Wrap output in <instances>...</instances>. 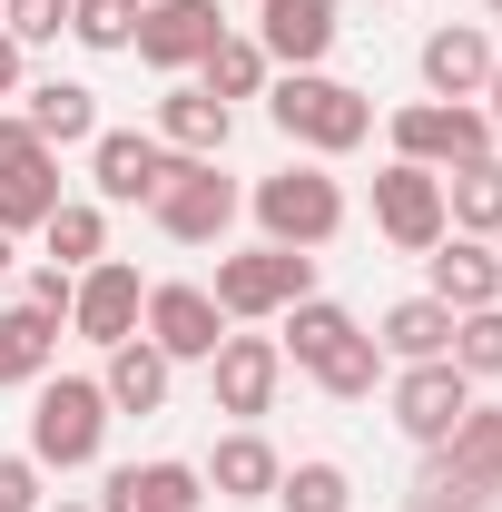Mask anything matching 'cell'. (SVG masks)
Segmentation results:
<instances>
[{"label": "cell", "instance_id": "1", "mask_svg": "<svg viewBox=\"0 0 502 512\" xmlns=\"http://www.w3.org/2000/svg\"><path fill=\"white\" fill-rule=\"evenodd\" d=\"M266 119L286 128L296 148H315V158H345V148L375 138V99L345 89V79H325V69H286V79L266 89Z\"/></svg>", "mask_w": 502, "mask_h": 512}, {"label": "cell", "instance_id": "2", "mask_svg": "<svg viewBox=\"0 0 502 512\" xmlns=\"http://www.w3.org/2000/svg\"><path fill=\"white\" fill-rule=\"evenodd\" d=\"M109 444V394L89 375H40V404H30V463L40 473H79V463H99Z\"/></svg>", "mask_w": 502, "mask_h": 512}, {"label": "cell", "instance_id": "3", "mask_svg": "<svg viewBox=\"0 0 502 512\" xmlns=\"http://www.w3.org/2000/svg\"><path fill=\"white\" fill-rule=\"evenodd\" d=\"M217 316L256 325V316H286L296 296H315V256L306 247H247V256H217Z\"/></svg>", "mask_w": 502, "mask_h": 512}, {"label": "cell", "instance_id": "4", "mask_svg": "<svg viewBox=\"0 0 502 512\" xmlns=\"http://www.w3.org/2000/svg\"><path fill=\"white\" fill-rule=\"evenodd\" d=\"M237 178H217V158H168V188L148 197V217H158V237H178V247H217L227 227H237Z\"/></svg>", "mask_w": 502, "mask_h": 512}, {"label": "cell", "instance_id": "5", "mask_svg": "<svg viewBox=\"0 0 502 512\" xmlns=\"http://www.w3.org/2000/svg\"><path fill=\"white\" fill-rule=\"evenodd\" d=\"M394 158H414V168H473V158H493V119L473 109V99H414V109H394Z\"/></svg>", "mask_w": 502, "mask_h": 512}, {"label": "cell", "instance_id": "6", "mask_svg": "<svg viewBox=\"0 0 502 512\" xmlns=\"http://www.w3.org/2000/svg\"><path fill=\"white\" fill-rule=\"evenodd\" d=\"M247 207H256V227H266V247H325L345 227V188L325 168H276V178H256Z\"/></svg>", "mask_w": 502, "mask_h": 512}, {"label": "cell", "instance_id": "7", "mask_svg": "<svg viewBox=\"0 0 502 512\" xmlns=\"http://www.w3.org/2000/svg\"><path fill=\"white\" fill-rule=\"evenodd\" d=\"M473 414V375L453 365V355H434V365H404L394 375V424H404V444H424L434 453L453 424Z\"/></svg>", "mask_w": 502, "mask_h": 512}, {"label": "cell", "instance_id": "8", "mask_svg": "<svg viewBox=\"0 0 502 512\" xmlns=\"http://www.w3.org/2000/svg\"><path fill=\"white\" fill-rule=\"evenodd\" d=\"M148 316V286H138V266L128 256H99V266H79V296H69V335H89V345H128Z\"/></svg>", "mask_w": 502, "mask_h": 512}, {"label": "cell", "instance_id": "9", "mask_svg": "<svg viewBox=\"0 0 502 512\" xmlns=\"http://www.w3.org/2000/svg\"><path fill=\"white\" fill-rule=\"evenodd\" d=\"M375 227H384V247H404V256L443 247V178L414 168V158H394L375 178Z\"/></svg>", "mask_w": 502, "mask_h": 512}, {"label": "cell", "instance_id": "10", "mask_svg": "<svg viewBox=\"0 0 502 512\" xmlns=\"http://www.w3.org/2000/svg\"><path fill=\"white\" fill-rule=\"evenodd\" d=\"M168 158L178 148H158V128H99L89 138V178L109 207H148V197L168 188Z\"/></svg>", "mask_w": 502, "mask_h": 512}, {"label": "cell", "instance_id": "11", "mask_svg": "<svg viewBox=\"0 0 502 512\" xmlns=\"http://www.w3.org/2000/svg\"><path fill=\"white\" fill-rule=\"evenodd\" d=\"M148 345L168 355V365H207L217 345H227V316H217V296L207 286H148Z\"/></svg>", "mask_w": 502, "mask_h": 512}, {"label": "cell", "instance_id": "12", "mask_svg": "<svg viewBox=\"0 0 502 512\" xmlns=\"http://www.w3.org/2000/svg\"><path fill=\"white\" fill-rule=\"evenodd\" d=\"M217 40H227L217 0H148V10H138V40H128V50H138L148 69H197L207 50H217Z\"/></svg>", "mask_w": 502, "mask_h": 512}, {"label": "cell", "instance_id": "13", "mask_svg": "<svg viewBox=\"0 0 502 512\" xmlns=\"http://www.w3.org/2000/svg\"><path fill=\"white\" fill-rule=\"evenodd\" d=\"M207 384H217V414H266L276 404V384H286V355H276V335H227L217 355H207Z\"/></svg>", "mask_w": 502, "mask_h": 512}, {"label": "cell", "instance_id": "14", "mask_svg": "<svg viewBox=\"0 0 502 512\" xmlns=\"http://www.w3.org/2000/svg\"><path fill=\"white\" fill-rule=\"evenodd\" d=\"M99 512H207V473L197 463H119L109 473V493H99Z\"/></svg>", "mask_w": 502, "mask_h": 512}, {"label": "cell", "instance_id": "15", "mask_svg": "<svg viewBox=\"0 0 502 512\" xmlns=\"http://www.w3.org/2000/svg\"><path fill=\"white\" fill-rule=\"evenodd\" d=\"M256 50L276 69H315L335 50V0H256Z\"/></svg>", "mask_w": 502, "mask_h": 512}, {"label": "cell", "instance_id": "16", "mask_svg": "<svg viewBox=\"0 0 502 512\" xmlns=\"http://www.w3.org/2000/svg\"><path fill=\"white\" fill-rule=\"evenodd\" d=\"M424 266H434V296L453 306V316H473V306H502V266L483 237H453L443 227V247H424Z\"/></svg>", "mask_w": 502, "mask_h": 512}, {"label": "cell", "instance_id": "17", "mask_svg": "<svg viewBox=\"0 0 502 512\" xmlns=\"http://www.w3.org/2000/svg\"><path fill=\"white\" fill-rule=\"evenodd\" d=\"M483 79H493V40L473 20H443L434 40H424V89L434 99H483Z\"/></svg>", "mask_w": 502, "mask_h": 512}, {"label": "cell", "instance_id": "18", "mask_svg": "<svg viewBox=\"0 0 502 512\" xmlns=\"http://www.w3.org/2000/svg\"><path fill=\"white\" fill-rule=\"evenodd\" d=\"M20 119H30L40 148H89V138H99V89H79V79H40Z\"/></svg>", "mask_w": 502, "mask_h": 512}, {"label": "cell", "instance_id": "19", "mask_svg": "<svg viewBox=\"0 0 502 512\" xmlns=\"http://www.w3.org/2000/svg\"><path fill=\"white\" fill-rule=\"evenodd\" d=\"M168 355L148 345V335H128V345H109V375H99V394H109V414H158L168 404Z\"/></svg>", "mask_w": 502, "mask_h": 512}, {"label": "cell", "instance_id": "20", "mask_svg": "<svg viewBox=\"0 0 502 512\" xmlns=\"http://www.w3.org/2000/svg\"><path fill=\"white\" fill-rule=\"evenodd\" d=\"M227 128H237V109L207 99V89H168V99H158V148H178V158H217Z\"/></svg>", "mask_w": 502, "mask_h": 512}, {"label": "cell", "instance_id": "21", "mask_svg": "<svg viewBox=\"0 0 502 512\" xmlns=\"http://www.w3.org/2000/svg\"><path fill=\"white\" fill-rule=\"evenodd\" d=\"M276 473H286V463H276L266 434H227V444L207 453V493H217V503H266Z\"/></svg>", "mask_w": 502, "mask_h": 512}, {"label": "cell", "instance_id": "22", "mask_svg": "<svg viewBox=\"0 0 502 512\" xmlns=\"http://www.w3.org/2000/svg\"><path fill=\"white\" fill-rule=\"evenodd\" d=\"M443 227L453 237H502V158H473V168H453L443 178Z\"/></svg>", "mask_w": 502, "mask_h": 512}, {"label": "cell", "instance_id": "23", "mask_svg": "<svg viewBox=\"0 0 502 512\" xmlns=\"http://www.w3.org/2000/svg\"><path fill=\"white\" fill-rule=\"evenodd\" d=\"M50 365H60V316L0 306V384H40Z\"/></svg>", "mask_w": 502, "mask_h": 512}, {"label": "cell", "instance_id": "24", "mask_svg": "<svg viewBox=\"0 0 502 512\" xmlns=\"http://www.w3.org/2000/svg\"><path fill=\"white\" fill-rule=\"evenodd\" d=\"M375 345L394 365H434V355H453V306H443V296H404V306L384 316Z\"/></svg>", "mask_w": 502, "mask_h": 512}, {"label": "cell", "instance_id": "25", "mask_svg": "<svg viewBox=\"0 0 502 512\" xmlns=\"http://www.w3.org/2000/svg\"><path fill=\"white\" fill-rule=\"evenodd\" d=\"M50 207H60V158H50V148H30L20 168H0V237L50 227Z\"/></svg>", "mask_w": 502, "mask_h": 512}, {"label": "cell", "instance_id": "26", "mask_svg": "<svg viewBox=\"0 0 502 512\" xmlns=\"http://www.w3.org/2000/svg\"><path fill=\"white\" fill-rule=\"evenodd\" d=\"M345 335H355V316H345L335 296H296V306H286V335H276V355H296V365L315 375V365H325Z\"/></svg>", "mask_w": 502, "mask_h": 512}, {"label": "cell", "instance_id": "27", "mask_svg": "<svg viewBox=\"0 0 502 512\" xmlns=\"http://www.w3.org/2000/svg\"><path fill=\"white\" fill-rule=\"evenodd\" d=\"M266 50H256V40H237V30H227V40H217V50H207V60H197V89H207V99H227V109H237V99H266Z\"/></svg>", "mask_w": 502, "mask_h": 512}, {"label": "cell", "instance_id": "28", "mask_svg": "<svg viewBox=\"0 0 502 512\" xmlns=\"http://www.w3.org/2000/svg\"><path fill=\"white\" fill-rule=\"evenodd\" d=\"M40 237H50V256H60L69 276H79V266H99V256H109V217H99V207H89V197H60V207H50V227H40Z\"/></svg>", "mask_w": 502, "mask_h": 512}, {"label": "cell", "instance_id": "29", "mask_svg": "<svg viewBox=\"0 0 502 512\" xmlns=\"http://www.w3.org/2000/svg\"><path fill=\"white\" fill-rule=\"evenodd\" d=\"M434 453H443V463H463L473 483H493V493H502V414H493V404H473V414H463Z\"/></svg>", "mask_w": 502, "mask_h": 512}, {"label": "cell", "instance_id": "30", "mask_svg": "<svg viewBox=\"0 0 502 512\" xmlns=\"http://www.w3.org/2000/svg\"><path fill=\"white\" fill-rule=\"evenodd\" d=\"M315 384H325L335 404H365V394H375V384H384V345H375V335H365V325H355V335H345V345H335V355L315 365Z\"/></svg>", "mask_w": 502, "mask_h": 512}, {"label": "cell", "instance_id": "31", "mask_svg": "<svg viewBox=\"0 0 502 512\" xmlns=\"http://www.w3.org/2000/svg\"><path fill=\"white\" fill-rule=\"evenodd\" d=\"M266 503H286V512H355V483H345V463H296V473H276V493Z\"/></svg>", "mask_w": 502, "mask_h": 512}, {"label": "cell", "instance_id": "32", "mask_svg": "<svg viewBox=\"0 0 502 512\" xmlns=\"http://www.w3.org/2000/svg\"><path fill=\"white\" fill-rule=\"evenodd\" d=\"M138 10H148V0H69V40L128 50V40H138Z\"/></svg>", "mask_w": 502, "mask_h": 512}, {"label": "cell", "instance_id": "33", "mask_svg": "<svg viewBox=\"0 0 502 512\" xmlns=\"http://www.w3.org/2000/svg\"><path fill=\"white\" fill-rule=\"evenodd\" d=\"M414 503H453V512H493L502 493H493V483H473L463 463H443V453H424V473H414Z\"/></svg>", "mask_w": 502, "mask_h": 512}, {"label": "cell", "instance_id": "34", "mask_svg": "<svg viewBox=\"0 0 502 512\" xmlns=\"http://www.w3.org/2000/svg\"><path fill=\"white\" fill-rule=\"evenodd\" d=\"M453 365L483 384L502 375V306H473V316H453Z\"/></svg>", "mask_w": 502, "mask_h": 512}, {"label": "cell", "instance_id": "35", "mask_svg": "<svg viewBox=\"0 0 502 512\" xmlns=\"http://www.w3.org/2000/svg\"><path fill=\"white\" fill-rule=\"evenodd\" d=\"M0 30L30 50V40H60L69 30V0H0Z\"/></svg>", "mask_w": 502, "mask_h": 512}, {"label": "cell", "instance_id": "36", "mask_svg": "<svg viewBox=\"0 0 502 512\" xmlns=\"http://www.w3.org/2000/svg\"><path fill=\"white\" fill-rule=\"evenodd\" d=\"M0 512H40V463L30 453H0Z\"/></svg>", "mask_w": 502, "mask_h": 512}, {"label": "cell", "instance_id": "37", "mask_svg": "<svg viewBox=\"0 0 502 512\" xmlns=\"http://www.w3.org/2000/svg\"><path fill=\"white\" fill-rule=\"evenodd\" d=\"M69 296H79V276H69V266H40L20 306H40V316H60V325H69Z\"/></svg>", "mask_w": 502, "mask_h": 512}, {"label": "cell", "instance_id": "38", "mask_svg": "<svg viewBox=\"0 0 502 512\" xmlns=\"http://www.w3.org/2000/svg\"><path fill=\"white\" fill-rule=\"evenodd\" d=\"M30 148H40V138H30V119H10V109H0V168H20Z\"/></svg>", "mask_w": 502, "mask_h": 512}, {"label": "cell", "instance_id": "39", "mask_svg": "<svg viewBox=\"0 0 502 512\" xmlns=\"http://www.w3.org/2000/svg\"><path fill=\"white\" fill-rule=\"evenodd\" d=\"M10 89H20V40L0 30V99H10Z\"/></svg>", "mask_w": 502, "mask_h": 512}, {"label": "cell", "instance_id": "40", "mask_svg": "<svg viewBox=\"0 0 502 512\" xmlns=\"http://www.w3.org/2000/svg\"><path fill=\"white\" fill-rule=\"evenodd\" d=\"M483 99H493L483 119H493V148H502V60H493V79H483Z\"/></svg>", "mask_w": 502, "mask_h": 512}, {"label": "cell", "instance_id": "41", "mask_svg": "<svg viewBox=\"0 0 502 512\" xmlns=\"http://www.w3.org/2000/svg\"><path fill=\"white\" fill-rule=\"evenodd\" d=\"M0 276H10V237H0Z\"/></svg>", "mask_w": 502, "mask_h": 512}, {"label": "cell", "instance_id": "42", "mask_svg": "<svg viewBox=\"0 0 502 512\" xmlns=\"http://www.w3.org/2000/svg\"><path fill=\"white\" fill-rule=\"evenodd\" d=\"M60 512H99V503H60Z\"/></svg>", "mask_w": 502, "mask_h": 512}, {"label": "cell", "instance_id": "43", "mask_svg": "<svg viewBox=\"0 0 502 512\" xmlns=\"http://www.w3.org/2000/svg\"><path fill=\"white\" fill-rule=\"evenodd\" d=\"M414 512H453V503H414Z\"/></svg>", "mask_w": 502, "mask_h": 512}, {"label": "cell", "instance_id": "44", "mask_svg": "<svg viewBox=\"0 0 502 512\" xmlns=\"http://www.w3.org/2000/svg\"><path fill=\"white\" fill-rule=\"evenodd\" d=\"M483 10H493V20H502V0H483Z\"/></svg>", "mask_w": 502, "mask_h": 512}, {"label": "cell", "instance_id": "45", "mask_svg": "<svg viewBox=\"0 0 502 512\" xmlns=\"http://www.w3.org/2000/svg\"><path fill=\"white\" fill-rule=\"evenodd\" d=\"M493 266H502V237H493Z\"/></svg>", "mask_w": 502, "mask_h": 512}]
</instances>
